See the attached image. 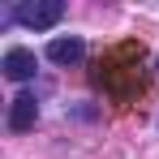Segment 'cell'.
Returning a JSON list of instances; mask_svg holds the SVG:
<instances>
[{
    "mask_svg": "<svg viewBox=\"0 0 159 159\" xmlns=\"http://www.w3.org/2000/svg\"><path fill=\"white\" fill-rule=\"evenodd\" d=\"M34 120H39V99H34L30 90H22V95L9 103V129L26 133V129H34Z\"/></svg>",
    "mask_w": 159,
    "mask_h": 159,
    "instance_id": "cell-4",
    "label": "cell"
},
{
    "mask_svg": "<svg viewBox=\"0 0 159 159\" xmlns=\"http://www.w3.org/2000/svg\"><path fill=\"white\" fill-rule=\"evenodd\" d=\"M155 69H159V60H155Z\"/></svg>",
    "mask_w": 159,
    "mask_h": 159,
    "instance_id": "cell-6",
    "label": "cell"
},
{
    "mask_svg": "<svg viewBox=\"0 0 159 159\" xmlns=\"http://www.w3.org/2000/svg\"><path fill=\"white\" fill-rule=\"evenodd\" d=\"M82 56H86V43H82L78 34H56L52 43H48V60L52 65H78Z\"/></svg>",
    "mask_w": 159,
    "mask_h": 159,
    "instance_id": "cell-5",
    "label": "cell"
},
{
    "mask_svg": "<svg viewBox=\"0 0 159 159\" xmlns=\"http://www.w3.org/2000/svg\"><path fill=\"white\" fill-rule=\"evenodd\" d=\"M0 69H4V78H9V82H30L34 73H39V60H34L30 48H9L4 60H0Z\"/></svg>",
    "mask_w": 159,
    "mask_h": 159,
    "instance_id": "cell-3",
    "label": "cell"
},
{
    "mask_svg": "<svg viewBox=\"0 0 159 159\" xmlns=\"http://www.w3.org/2000/svg\"><path fill=\"white\" fill-rule=\"evenodd\" d=\"M65 17V4L60 0H34V4H17L4 13V22H22L26 30H52Z\"/></svg>",
    "mask_w": 159,
    "mask_h": 159,
    "instance_id": "cell-2",
    "label": "cell"
},
{
    "mask_svg": "<svg viewBox=\"0 0 159 159\" xmlns=\"http://www.w3.org/2000/svg\"><path fill=\"white\" fill-rule=\"evenodd\" d=\"M99 69H103V73H99L95 82L103 86L116 103H129L133 95L146 90V86H142V43H120L116 52L103 56Z\"/></svg>",
    "mask_w": 159,
    "mask_h": 159,
    "instance_id": "cell-1",
    "label": "cell"
}]
</instances>
